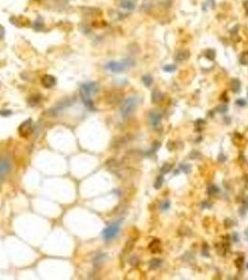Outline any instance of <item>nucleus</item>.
Instances as JSON below:
<instances>
[{
	"label": "nucleus",
	"instance_id": "c756f323",
	"mask_svg": "<svg viewBox=\"0 0 248 280\" xmlns=\"http://www.w3.org/2000/svg\"><path fill=\"white\" fill-rule=\"evenodd\" d=\"M245 235H246V237L248 238V229L246 230V232H245Z\"/></svg>",
	"mask_w": 248,
	"mask_h": 280
},
{
	"label": "nucleus",
	"instance_id": "aec40b11",
	"mask_svg": "<svg viewBox=\"0 0 248 280\" xmlns=\"http://www.w3.org/2000/svg\"><path fill=\"white\" fill-rule=\"evenodd\" d=\"M208 192H209L210 195H215L218 192V189L215 186H211L208 189Z\"/></svg>",
	"mask_w": 248,
	"mask_h": 280
},
{
	"label": "nucleus",
	"instance_id": "423d86ee",
	"mask_svg": "<svg viewBox=\"0 0 248 280\" xmlns=\"http://www.w3.org/2000/svg\"><path fill=\"white\" fill-rule=\"evenodd\" d=\"M128 66V64L126 62H116V61H111L107 64L106 68L110 70L111 72L114 73H120L126 69Z\"/></svg>",
	"mask_w": 248,
	"mask_h": 280
},
{
	"label": "nucleus",
	"instance_id": "f3484780",
	"mask_svg": "<svg viewBox=\"0 0 248 280\" xmlns=\"http://www.w3.org/2000/svg\"><path fill=\"white\" fill-rule=\"evenodd\" d=\"M143 81H144V84L149 87L152 83V78L149 75H147V76L143 77Z\"/></svg>",
	"mask_w": 248,
	"mask_h": 280
},
{
	"label": "nucleus",
	"instance_id": "7ed1b4c3",
	"mask_svg": "<svg viewBox=\"0 0 248 280\" xmlns=\"http://www.w3.org/2000/svg\"><path fill=\"white\" fill-rule=\"evenodd\" d=\"M19 134L23 137H27L31 136L34 132V123L31 119H28L24 121L20 126H19Z\"/></svg>",
	"mask_w": 248,
	"mask_h": 280
},
{
	"label": "nucleus",
	"instance_id": "4be33fe9",
	"mask_svg": "<svg viewBox=\"0 0 248 280\" xmlns=\"http://www.w3.org/2000/svg\"><path fill=\"white\" fill-rule=\"evenodd\" d=\"M169 207H170V203H169V201H165V202L163 203L162 206H161L162 210H166V209H168Z\"/></svg>",
	"mask_w": 248,
	"mask_h": 280
},
{
	"label": "nucleus",
	"instance_id": "f8f14e48",
	"mask_svg": "<svg viewBox=\"0 0 248 280\" xmlns=\"http://www.w3.org/2000/svg\"><path fill=\"white\" fill-rule=\"evenodd\" d=\"M161 99V93H159L158 90H155L152 93V102L153 103H158Z\"/></svg>",
	"mask_w": 248,
	"mask_h": 280
},
{
	"label": "nucleus",
	"instance_id": "412c9836",
	"mask_svg": "<svg viewBox=\"0 0 248 280\" xmlns=\"http://www.w3.org/2000/svg\"><path fill=\"white\" fill-rule=\"evenodd\" d=\"M163 179V178L162 177H159V178H158L157 179V181H156V183H155V188L156 189H159V188H160L161 186V184H162V180Z\"/></svg>",
	"mask_w": 248,
	"mask_h": 280
},
{
	"label": "nucleus",
	"instance_id": "a878e982",
	"mask_svg": "<svg viewBox=\"0 0 248 280\" xmlns=\"http://www.w3.org/2000/svg\"><path fill=\"white\" fill-rule=\"evenodd\" d=\"M237 104H238L239 106H245V102L244 100H238V101H237Z\"/></svg>",
	"mask_w": 248,
	"mask_h": 280
},
{
	"label": "nucleus",
	"instance_id": "5701e85b",
	"mask_svg": "<svg viewBox=\"0 0 248 280\" xmlns=\"http://www.w3.org/2000/svg\"><path fill=\"white\" fill-rule=\"evenodd\" d=\"M175 69V67L173 66V65H167V66L164 67V70H165V71H168V72H172V71H174Z\"/></svg>",
	"mask_w": 248,
	"mask_h": 280
},
{
	"label": "nucleus",
	"instance_id": "dca6fc26",
	"mask_svg": "<svg viewBox=\"0 0 248 280\" xmlns=\"http://www.w3.org/2000/svg\"><path fill=\"white\" fill-rule=\"evenodd\" d=\"M134 241H128L127 244L125 245V251L126 252H130L133 248H134Z\"/></svg>",
	"mask_w": 248,
	"mask_h": 280
},
{
	"label": "nucleus",
	"instance_id": "39448f33",
	"mask_svg": "<svg viewBox=\"0 0 248 280\" xmlns=\"http://www.w3.org/2000/svg\"><path fill=\"white\" fill-rule=\"evenodd\" d=\"M11 169V163L6 157H0V185Z\"/></svg>",
	"mask_w": 248,
	"mask_h": 280
},
{
	"label": "nucleus",
	"instance_id": "9d476101",
	"mask_svg": "<svg viewBox=\"0 0 248 280\" xmlns=\"http://www.w3.org/2000/svg\"><path fill=\"white\" fill-rule=\"evenodd\" d=\"M161 264V261L159 260V259H154L150 262L149 263V268L152 269V270H155V269H158Z\"/></svg>",
	"mask_w": 248,
	"mask_h": 280
},
{
	"label": "nucleus",
	"instance_id": "b1692460",
	"mask_svg": "<svg viewBox=\"0 0 248 280\" xmlns=\"http://www.w3.org/2000/svg\"><path fill=\"white\" fill-rule=\"evenodd\" d=\"M5 37V29L3 26L0 25V39H3Z\"/></svg>",
	"mask_w": 248,
	"mask_h": 280
},
{
	"label": "nucleus",
	"instance_id": "cd10ccee",
	"mask_svg": "<svg viewBox=\"0 0 248 280\" xmlns=\"http://www.w3.org/2000/svg\"><path fill=\"white\" fill-rule=\"evenodd\" d=\"M245 185H246V187L248 188V175L245 176Z\"/></svg>",
	"mask_w": 248,
	"mask_h": 280
},
{
	"label": "nucleus",
	"instance_id": "0eeeda50",
	"mask_svg": "<svg viewBox=\"0 0 248 280\" xmlns=\"http://www.w3.org/2000/svg\"><path fill=\"white\" fill-rule=\"evenodd\" d=\"M41 83H42V85L45 88L50 89V88H52L56 84V79L53 76H51V75H45L41 79Z\"/></svg>",
	"mask_w": 248,
	"mask_h": 280
},
{
	"label": "nucleus",
	"instance_id": "7c9ffc66",
	"mask_svg": "<svg viewBox=\"0 0 248 280\" xmlns=\"http://www.w3.org/2000/svg\"><path fill=\"white\" fill-rule=\"evenodd\" d=\"M247 268H248V264H247Z\"/></svg>",
	"mask_w": 248,
	"mask_h": 280
},
{
	"label": "nucleus",
	"instance_id": "2eb2a0df",
	"mask_svg": "<svg viewBox=\"0 0 248 280\" xmlns=\"http://www.w3.org/2000/svg\"><path fill=\"white\" fill-rule=\"evenodd\" d=\"M231 89L233 92H238L240 90V82L238 80H232L231 82Z\"/></svg>",
	"mask_w": 248,
	"mask_h": 280
},
{
	"label": "nucleus",
	"instance_id": "393cba45",
	"mask_svg": "<svg viewBox=\"0 0 248 280\" xmlns=\"http://www.w3.org/2000/svg\"><path fill=\"white\" fill-rule=\"evenodd\" d=\"M180 168H181L182 170H184L186 173H188V172H189V170H190V168H189L187 165H184V164H182V165L180 166Z\"/></svg>",
	"mask_w": 248,
	"mask_h": 280
},
{
	"label": "nucleus",
	"instance_id": "c85d7f7f",
	"mask_svg": "<svg viewBox=\"0 0 248 280\" xmlns=\"http://www.w3.org/2000/svg\"><path fill=\"white\" fill-rule=\"evenodd\" d=\"M245 205H246V206L248 207V197H246V199H245Z\"/></svg>",
	"mask_w": 248,
	"mask_h": 280
},
{
	"label": "nucleus",
	"instance_id": "6e6552de",
	"mask_svg": "<svg viewBox=\"0 0 248 280\" xmlns=\"http://www.w3.org/2000/svg\"><path fill=\"white\" fill-rule=\"evenodd\" d=\"M149 250L156 254V253H159L161 251V246H160V242L158 239H154L150 244H149Z\"/></svg>",
	"mask_w": 248,
	"mask_h": 280
},
{
	"label": "nucleus",
	"instance_id": "6ab92c4d",
	"mask_svg": "<svg viewBox=\"0 0 248 280\" xmlns=\"http://www.w3.org/2000/svg\"><path fill=\"white\" fill-rule=\"evenodd\" d=\"M241 63L243 65H248V52H245L241 57Z\"/></svg>",
	"mask_w": 248,
	"mask_h": 280
},
{
	"label": "nucleus",
	"instance_id": "1a4fd4ad",
	"mask_svg": "<svg viewBox=\"0 0 248 280\" xmlns=\"http://www.w3.org/2000/svg\"><path fill=\"white\" fill-rule=\"evenodd\" d=\"M160 120H161V115L160 114L155 113V112H153V113L150 114V122H151V124L154 127H156L159 123Z\"/></svg>",
	"mask_w": 248,
	"mask_h": 280
},
{
	"label": "nucleus",
	"instance_id": "f257e3e1",
	"mask_svg": "<svg viewBox=\"0 0 248 280\" xmlns=\"http://www.w3.org/2000/svg\"><path fill=\"white\" fill-rule=\"evenodd\" d=\"M97 90V85L95 82H86L83 83L80 87L79 91V95L80 98L85 105V106L91 110L94 109V104L93 101V94L96 92Z\"/></svg>",
	"mask_w": 248,
	"mask_h": 280
},
{
	"label": "nucleus",
	"instance_id": "20e7f679",
	"mask_svg": "<svg viewBox=\"0 0 248 280\" xmlns=\"http://www.w3.org/2000/svg\"><path fill=\"white\" fill-rule=\"evenodd\" d=\"M119 232V221L114 222L103 231V237L105 240H111L117 236Z\"/></svg>",
	"mask_w": 248,
	"mask_h": 280
},
{
	"label": "nucleus",
	"instance_id": "4468645a",
	"mask_svg": "<svg viewBox=\"0 0 248 280\" xmlns=\"http://www.w3.org/2000/svg\"><path fill=\"white\" fill-rule=\"evenodd\" d=\"M172 169V165L170 163H165L163 164V166L160 168V172L162 174H165V173H169Z\"/></svg>",
	"mask_w": 248,
	"mask_h": 280
},
{
	"label": "nucleus",
	"instance_id": "bb28decb",
	"mask_svg": "<svg viewBox=\"0 0 248 280\" xmlns=\"http://www.w3.org/2000/svg\"><path fill=\"white\" fill-rule=\"evenodd\" d=\"M218 110H220L221 112H225V110H227V106H224L223 107H219V108H218Z\"/></svg>",
	"mask_w": 248,
	"mask_h": 280
},
{
	"label": "nucleus",
	"instance_id": "f03ea898",
	"mask_svg": "<svg viewBox=\"0 0 248 280\" xmlns=\"http://www.w3.org/2000/svg\"><path fill=\"white\" fill-rule=\"evenodd\" d=\"M137 106V99L134 97V96H130L128 97L121 105L120 106V112H121V115L124 117V118H127L129 117L135 109Z\"/></svg>",
	"mask_w": 248,
	"mask_h": 280
},
{
	"label": "nucleus",
	"instance_id": "9b49d317",
	"mask_svg": "<svg viewBox=\"0 0 248 280\" xmlns=\"http://www.w3.org/2000/svg\"><path fill=\"white\" fill-rule=\"evenodd\" d=\"M121 7L123 8H126V9H134V4L130 1V0H124L122 3H121Z\"/></svg>",
	"mask_w": 248,
	"mask_h": 280
},
{
	"label": "nucleus",
	"instance_id": "a211bd4d",
	"mask_svg": "<svg viewBox=\"0 0 248 280\" xmlns=\"http://www.w3.org/2000/svg\"><path fill=\"white\" fill-rule=\"evenodd\" d=\"M244 264V258H238L236 261H235V265L238 269H241L242 266Z\"/></svg>",
	"mask_w": 248,
	"mask_h": 280
},
{
	"label": "nucleus",
	"instance_id": "ddd939ff",
	"mask_svg": "<svg viewBox=\"0 0 248 280\" xmlns=\"http://www.w3.org/2000/svg\"><path fill=\"white\" fill-rule=\"evenodd\" d=\"M39 102H40V97H39L38 95L31 96L30 99H29V103H30L32 106H36V105H38Z\"/></svg>",
	"mask_w": 248,
	"mask_h": 280
}]
</instances>
